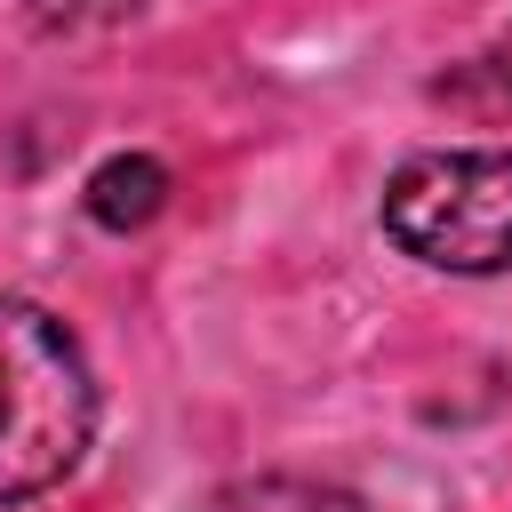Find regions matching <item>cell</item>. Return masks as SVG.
Returning a JSON list of instances; mask_svg holds the SVG:
<instances>
[{
	"label": "cell",
	"instance_id": "cell-3",
	"mask_svg": "<svg viewBox=\"0 0 512 512\" xmlns=\"http://www.w3.org/2000/svg\"><path fill=\"white\" fill-rule=\"evenodd\" d=\"M160 200H168V168H160L152 152H120V160H104V168L88 176V216H96L104 232L152 224Z\"/></svg>",
	"mask_w": 512,
	"mask_h": 512
},
{
	"label": "cell",
	"instance_id": "cell-4",
	"mask_svg": "<svg viewBox=\"0 0 512 512\" xmlns=\"http://www.w3.org/2000/svg\"><path fill=\"white\" fill-rule=\"evenodd\" d=\"M200 512H368V504L344 496V488H320V480H288V472H272V480H232V488H216Z\"/></svg>",
	"mask_w": 512,
	"mask_h": 512
},
{
	"label": "cell",
	"instance_id": "cell-5",
	"mask_svg": "<svg viewBox=\"0 0 512 512\" xmlns=\"http://www.w3.org/2000/svg\"><path fill=\"white\" fill-rule=\"evenodd\" d=\"M128 0H32V24L40 32H72V24H96V16H120Z\"/></svg>",
	"mask_w": 512,
	"mask_h": 512
},
{
	"label": "cell",
	"instance_id": "cell-2",
	"mask_svg": "<svg viewBox=\"0 0 512 512\" xmlns=\"http://www.w3.org/2000/svg\"><path fill=\"white\" fill-rule=\"evenodd\" d=\"M384 232L440 272H512V144L416 152L384 184Z\"/></svg>",
	"mask_w": 512,
	"mask_h": 512
},
{
	"label": "cell",
	"instance_id": "cell-1",
	"mask_svg": "<svg viewBox=\"0 0 512 512\" xmlns=\"http://www.w3.org/2000/svg\"><path fill=\"white\" fill-rule=\"evenodd\" d=\"M96 432V384L72 328L40 304H0V504L56 488Z\"/></svg>",
	"mask_w": 512,
	"mask_h": 512
},
{
	"label": "cell",
	"instance_id": "cell-6",
	"mask_svg": "<svg viewBox=\"0 0 512 512\" xmlns=\"http://www.w3.org/2000/svg\"><path fill=\"white\" fill-rule=\"evenodd\" d=\"M472 72H480V80H496V104H512V32H504V40H496V56H480Z\"/></svg>",
	"mask_w": 512,
	"mask_h": 512
}]
</instances>
